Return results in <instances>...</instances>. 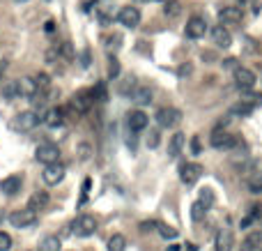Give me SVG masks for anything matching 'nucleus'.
<instances>
[{"instance_id":"nucleus-1","label":"nucleus","mask_w":262,"mask_h":251,"mask_svg":"<svg viewBox=\"0 0 262 251\" xmlns=\"http://www.w3.org/2000/svg\"><path fill=\"white\" fill-rule=\"evenodd\" d=\"M92 104H95L92 90H79L76 95L71 97L69 108H65V111L71 113V115H83V113H87L90 108H92Z\"/></svg>"},{"instance_id":"nucleus-2","label":"nucleus","mask_w":262,"mask_h":251,"mask_svg":"<svg viewBox=\"0 0 262 251\" xmlns=\"http://www.w3.org/2000/svg\"><path fill=\"white\" fill-rule=\"evenodd\" d=\"M154 118H157L159 127L173 129V127H177V125L182 122V111H180V108H173V106H164V108H159L157 111Z\"/></svg>"},{"instance_id":"nucleus-3","label":"nucleus","mask_w":262,"mask_h":251,"mask_svg":"<svg viewBox=\"0 0 262 251\" xmlns=\"http://www.w3.org/2000/svg\"><path fill=\"white\" fill-rule=\"evenodd\" d=\"M210 143H212V147H216V150H235V147L242 143V139L235 136V134H230V131H226V129L223 131L214 129Z\"/></svg>"},{"instance_id":"nucleus-4","label":"nucleus","mask_w":262,"mask_h":251,"mask_svg":"<svg viewBox=\"0 0 262 251\" xmlns=\"http://www.w3.org/2000/svg\"><path fill=\"white\" fill-rule=\"evenodd\" d=\"M42 122V118H39V113L35 111H23L18 113L16 118H14V122H12V127L16 131H33Z\"/></svg>"},{"instance_id":"nucleus-5","label":"nucleus","mask_w":262,"mask_h":251,"mask_svg":"<svg viewBox=\"0 0 262 251\" xmlns=\"http://www.w3.org/2000/svg\"><path fill=\"white\" fill-rule=\"evenodd\" d=\"M9 224L14 226V228H18V231H21V228H30V226L37 224V212L30 208L16 210V212L9 215Z\"/></svg>"},{"instance_id":"nucleus-6","label":"nucleus","mask_w":262,"mask_h":251,"mask_svg":"<svg viewBox=\"0 0 262 251\" xmlns=\"http://www.w3.org/2000/svg\"><path fill=\"white\" fill-rule=\"evenodd\" d=\"M71 231L76 233V237H90L95 235L97 231V219L92 215H81L74 224H71Z\"/></svg>"},{"instance_id":"nucleus-7","label":"nucleus","mask_w":262,"mask_h":251,"mask_svg":"<svg viewBox=\"0 0 262 251\" xmlns=\"http://www.w3.org/2000/svg\"><path fill=\"white\" fill-rule=\"evenodd\" d=\"M202 173H205V168H202L200 164H196V161H189V164L180 166V180H182L186 187L196 184V182L202 178Z\"/></svg>"},{"instance_id":"nucleus-8","label":"nucleus","mask_w":262,"mask_h":251,"mask_svg":"<svg viewBox=\"0 0 262 251\" xmlns=\"http://www.w3.org/2000/svg\"><path fill=\"white\" fill-rule=\"evenodd\" d=\"M35 159L39 161V164H44V166L55 164V161H60V147L53 145V143H44V145L37 147Z\"/></svg>"},{"instance_id":"nucleus-9","label":"nucleus","mask_w":262,"mask_h":251,"mask_svg":"<svg viewBox=\"0 0 262 251\" xmlns=\"http://www.w3.org/2000/svg\"><path fill=\"white\" fill-rule=\"evenodd\" d=\"M65 173H67V168L60 164V161H55V164H49L44 166V173H42V180L49 184V187H55L58 182H62V178H65Z\"/></svg>"},{"instance_id":"nucleus-10","label":"nucleus","mask_w":262,"mask_h":251,"mask_svg":"<svg viewBox=\"0 0 262 251\" xmlns=\"http://www.w3.org/2000/svg\"><path fill=\"white\" fill-rule=\"evenodd\" d=\"M117 21H120V26L124 28H138L140 26V12L138 7H131V5H127V7H122L120 12H117Z\"/></svg>"},{"instance_id":"nucleus-11","label":"nucleus","mask_w":262,"mask_h":251,"mask_svg":"<svg viewBox=\"0 0 262 251\" xmlns=\"http://www.w3.org/2000/svg\"><path fill=\"white\" fill-rule=\"evenodd\" d=\"M184 33H186L189 39H200V37H205V33H207V21L202 17H191L186 21Z\"/></svg>"},{"instance_id":"nucleus-12","label":"nucleus","mask_w":262,"mask_h":251,"mask_svg":"<svg viewBox=\"0 0 262 251\" xmlns=\"http://www.w3.org/2000/svg\"><path fill=\"white\" fill-rule=\"evenodd\" d=\"M255 81H258L255 72L246 70V67H242V65H237V67H235V83H237V88H242V90H253Z\"/></svg>"},{"instance_id":"nucleus-13","label":"nucleus","mask_w":262,"mask_h":251,"mask_svg":"<svg viewBox=\"0 0 262 251\" xmlns=\"http://www.w3.org/2000/svg\"><path fill=\"white\" fill-rule=\"evenodd\" d=\"M21 187H23V175H7L5 180L0 182V191L5 194V196H16L18 191H21Z\"/></svg>"},{"instance_id":"nucleus-14","label":"nucleus","mask_w":262,"mask_h":251,"mask_svg":"<svg viewBox=\"0 0 262 251\" xmlns=\"http://www.w3.org/2000/svg\"><path fill=\"white\" fill-rule=\"evenodd\" d=\"M242 18H244V12H242L239 7L218 9V21H221L223 26H237V23H242Z\"/></svg>"},{"instance_id":"nucleus-15","label":"nucleus","mask_w":262,"mask_h":251,"mask_svg":"<svg viewBox=\"0 0 262 251\" xmlns=\"http://www.w3.org/2000/svg\"><path fill=\"white\" fill-rule=\"evenodd\" d=\"M212 39H214V44L221 46V49H230V46H232V35H230V30H228L223 23H218V26L212 28Z\"/></svg>"},{"instance_id":"nucleus-16","label":"nucleus","mask_w":262,"mask_h":251,"mask_svg":"<svg viewBox=\"0 0 262 251\" xmlns=\"http://www.w3.org/2000/svg\"><path fill=\"white\" fill-rule=\"evenodd\" d=\"M214 247H216V251H232V247H235V233L230 228H221L216 233Z\"/></svg>"},{"instance_id":"nucleus-17","label":"nucleus","mask_w":262,"mask_h":251,"mask_svg":"<svg viewBox=\"0 0 262 251\" xmlns=\"http://www.w3.org/2000/svg\"><path fill=\"white\" fill-rule=\"evenodd\" d=\"M16 81H18V92H21V97L35 99V97L39 95V88H37L35 76H23V78H16Z\"/></svg>"},{"instance_id":"nucleus-18","label":"nucleus","mask_w":262,"mask_h":251,"mask_svg":"<svg viewBox=\"0 0 262 251\" xmlns=\"http://www.w3.org/2000/svg\"><path fill=\"white\" fill-rule=\"evenodd\" d=\"M127 125H129L131 131H143L149 125V118L143 111H131L127 115Z\"/></svg>"},{"instance_id":"nucleus-19","label":"nucleus","mask_w":262,"mask_h":251,"mask_svg":"<svg viewBox=\"0 0 262 251\" xmlns=\"http://www.w3.org/2000/svg\"><path fill=\"white\" fill-rule=\"evenodd\" d=\"M184 145H186V136H184L182 131H175L173 136H170V141H168V157L175 159L177 155H182Z\"/></svg>"},{"instance_id":"nucleus-20","label":"nucleus","mask_w":262,"mask_h":251,"mask_svg":"<svg viewBox=\"0 0 262 251\" xmlns=\"http://www.w3.org/2000/svg\"><path fill=\"white\" fill-rule=\"evenodd\" d=\"M129 97L136 106H147L149 102H152V90H149L147 86H136L133 90H131Z\"/></svg>"},{"instance_id":"nucleus-21","label":"nucleus","mask_w":262,"mask_h":251,"mask_svg":"<svg viewBox=\"0 0 262 251\" xmlns=\"http://www.w3.org/2000/svg\"><path fill=\"white\" fill-rule=\"evenodd\" d=\"M65 115H67V111L60 108V106H55V108H49V111H46L42 122L44 125H49V127H60L62 122H65Z\"/></svg>"},{"instance_id":"nucleus-22","label":"nucleus","mask_w":262,"mask_h":251,"mask_svg":"<svg viewBox=\"0 0 262 251\" xmlns=\"http://www.w3.org/2000/svg\"><path fill=\"white\" fill-rule=\"evenodd\" d=\"M0 95H2L5 102H14L16 97H21V92H18V81H5L0 86Z\"/></svg>"},{"instance_id":"nucleus-23","label":"nucleus","mask_w":262,"mask_h":251,"mask_svg":"<svg viewBox=\"0 0 262 251\" xmlns=\"http://www.w3.org/2000/svg\"><path fill=\"white\" fill-rule=\"evenodd\" d=\"M46 205H49V194H46V191H35V194L28 198V208L35 210V212L44 210Z\"/></svg>"},{"instance_id":"nucleus-24","label":"nucleus","mask_w":262,"mask_h":251,"mask_svg":"<svg viewBox=\"0 0 262 251\" xmlns=\"http://www.w3.org/2000/svg\"><path fill=\"white\" fill-rule=\"evenodd\" d=\"M253 111H255V106H251L248 102H244V99H242V102H237V104L230 108V113H228V115H230V118H246V115H251Z\"/></svg>"},{"instance_id":"nucleus-25","label":"nucleus","mask_w":262,"mask_h":251,"mask_svg":"<svg viewBox=\"0 0 262 251\" xmlns=\"http://www.w3.org/2000/svg\"><path fill=\"white\" fill-rule=\"evenodd\" d=\"M62 242L58 235H49V237H44L42 244H39V251H60Z\"/></svg>"},{"instance_id":"nucleus-26","label":"nucleus","mask_w":262,"mask_h":251,"mask_svg":"<svg viewBox=\"0 0 262 251\" xmlns=\"http://www.w3.org/2000/svg\"><path fill=\"white\" fill-rule=\"evenodd\" d=\"M108 251H127V237L120 233L111 235V240H108Z\"/></svg>"},{"instance_id":"nucleus-27","label":"nucleus","mask_w":262,"mask_h":251,"mask_svg":"<svg viewBox=\"0 0 262 251\" xmlns=\"http://www.w3.org/2000/svg\"><path fill=\"white\" fill-rule=\"evenodd\" d=\"M164 14H166L168 18H177L180 14H182V2H180V0H166Z\"/></svg>"},{"instance_id":"nucleus-28","label":"nucleus","mask_w":262,"mask_h":251,"mask_svg":"<svg viewBox=\"0 0 262 251\" xmlns=\"http://www.w3.org/2000/svg\"><path fill=\"white\" fill-rule=\"evenodd\" d=\"M248 191L255 194V196L262 194V171H255V173L248 178Z\"/></svg>"},{"instance_id":"nucleus-29","label":"nucleus","mask_w":262,"mask_h":251,"mask_svg":"<svg viewBox=\"0 0 262 251\" xmlns=\"http://www.w3.org/2000/svg\"><path fill=\"white\" fill-rule=\"evenodd\" d=\"M207 205H205V203H200V200H196V203H193L191 205V219L193 221H202V219H205V215H207Z\"/></svg>"},{"instance_id":"nucleus-30","label":"nucleus","mask_w":262,"mask_h":251,"mask_svg":"<svg viewBox=\"0 0 262 251\" xmlns=\"http://www.w3.org/2000/svg\"><path fill=\"white\" fill-rule=\"evenodd\" d=\"M58 51H60V55L65 58V60H74V58H76V51H74L71 42H62V44H58Z\"/></svg>"},{"instance_id":"nucleus-31","label":"nucleus","mask_w":262,"mask_h":251,"mask_svg":"<svg viewBox=\"0 0 262 251\" xmlns=\"http://www.w3.org/2000/svg\"><path fill=\"white\" fill-rule=\"evenodd\" d=\"M37 81V88H39V92H46V90H51V76L46 74V72H39L35 76Z\"/></svg>"},{"instance_id":"nucleus-32","label":"nucleus","mask_w":262,"mask_h":251,"mask_svg":"<svg viewBox=\"0 0 262 251\" xmlns=\"http://www.w3.org/2000/svg\"><path fill=\"white\" fill-rule=\"evenodd\" d=\"M92 97H95V102H101V104L108 99V90H106L104 83H97V86L92 88Z\"/></svg>"},{"instance_id":"nucleus-33","label":"nucleus","mask_w":262,"mask_h":251,"mask_svg":"<svg viewBox=\"0 0 262 251\" xmlns=\"http://www.w3.org/2000/svg\"><path fill=\"white\" fill-rule=\"evenodd\" d=\"M120 76V62H117V58H108V78L111 81H115V78Z\"/></svg>"},{"instance_id":"nucleus-34","label":"nucleus","mask_w":262,"mask_h":251,"mask_svg":"<svg viewBox=\"0 0 262 251\" xmlns=\"http://www.w3.org/2000/svg\"><path fill=\"white\" fill-rule=\"evenodd\" d=\"M159 233H161V237H166V240H175V237H177V231H175L173 226L159 224Z\"/></svg>"},{"instance_id":"nucleus-35","label":"nucleus","mask_w":262,"mask_h":251,"mask_svg":"<svg viewBox=\"0 0 262 251\" xmlns=\"http://www.w3.org/2000/svg\"><path fill=\"white\" fill-rule=\"evenodd\" d=\"M260 244H262V233H251L244 240V244H242V247H260Z\"/></svg>"},{"instance_id":"nucleus-36","label":"nucleus","mask_w":262,"mask_h":251,"mask_svg":"<svg viewBox=\"0 0 262 251\" xmlns=\"http://www.w3.org/2000/svg\"><path fill=\"white\" fill-rule=\"evenodd\" d=\"M12 237H9V233H5V231H0V251H12Z\"/></svg>"},{"instance_id":"nucleus-37","label":"nucleus","mask_w":262,"mask_h":251,"mask_svg":"<svg viewBox=\"0 0 262 251\" xmlns=\"http://www.w3.org/2000/svg\"><path fill=\"white\" fill-rule=\"evenodd\" d=\"M200 203H205V205H207V208H212V205H214V191L212 189H202L200 191Z\"/></svg>"},{"instance_id":"nucleus-38","label":"nucleus","mask_w":262,"mask_h":251,"mask_svg":"<svg viewBox=\"0 0 262 251\" xmlns=\"http://www.w3.org/2000/svg\"><path fill=\"white\" fill-rule=\"evenodd\" d=\"M60 58V51H58V46H53V49H49L46 51V62L49 65H55V60Z\"/></svg>"},{"instance_id":"nucleus-39","label":"nucleus","mask_w":262,"mask_h":251,"mask_svg":"<svg viewBox=\"0 0 262 251\" xmlns=\"http://www.w3.org/2000/svg\"><path fill=\"white\" fill-rule=\"evenodd\" d=\"M244 102H248L251 106H260L262 104V95H258V92H251V95H246Z\"/></svg>"},{"instance_id":"nucleus-40","label":"nucleus","mask_w":262,"mask_h":251,"mask_svg":"<svg viewBox=\"0 0 262 251\" xmlns=\"http://www.w3.org/2000/svg\"><path fill=\"white\" fill-rule=\"evenodd\" d=\"M133 88H136V83H133V78H129L127 83L120 86V92H122V95H131V90H133Z\"/></svg>"},{"instance_id":"nucleus-41","label":"nucleus","mask_w":262,"mask_h":251,"mask_svg":"<svg viewBox=\"0 0 262 251\" xmlns=\"http://www.w3.org/2000/svg\"><path fill=\"white\" fill-rule=\"evenodd\" d=\"M159 145V131H149V136H147V147H154Z\"/></svg>"},{"instance_id":"nucleus-42","label":"nucleus","mask_w":262,"mask_h":251,"mask_svg":"<svg viewBox=\"0 0 262 251\" xmlns=\"http://www.w3.org/2000/svg\"><path fill=\"white\" fill-rule=\"evenodd\" d=\"M154 228H159V221H143V224H140V231H143V233H149V231H154Z\"/></svg>"},{"instance_id":"nucleus-43","label":"nucleus","mask_w":262,"mask_h":251,"mask_svg":"<svg viewBox=\"0 0 262 251\" xmlns=\"http://www.w3.org/2000/svg\"><path fill=\"white\" fill-rule=\"evenodd\" d=\"M191 150H193V155H200V139L198 136L191 139Z\"/></svg>"},{"instance_id":"nucleus-44","label":"nucleus","mask_w":262,"mask_h":251,"mask_svg":"<svg viewBox=\"0 0 262 251\" xmlns=\"http://www.w3.org/2000/svg\"><path fill=\"white\" fill-rule=\"evenodd\" d=\"M90 184H92V182H90V178H87V180L83 182V196H81V203L87 198V194H90Z\"/></svg>"},{"instance_id":"nucleus-45","label":"nucleus","mask_w":262,"mask_h":251,"mask_svg":"<svg viewBox=\"0 0 262 251\" xmlns=\"http://www.w3.org/2000/svg\"><path fill=\"white\" fill-rule=\"evenodd\" d=\"M79 155H81V161H85L87 157H90V147H87V145H81V147H79Z\"/></svg>"},{"instance_id":"nucleus-46","label":"nucleus","mask_w":262,"mask_h":251,"mask_svg":"<svg viewBox=\"0 0 262 251\" xmlns=\"http://www.w3.org/2000/svg\"><path fill=\"white\" fill-rule=\"evenodd\" d=\"M81 65H83V67H87V65H90V51H87V49L81 53Z\"/></svg>"},{"instance_id":"nucleus-47","label":"nucleus","mask_w":262,"mask_h":251,"mask_svg":"<svg viewBox=\"0 0 262 251\" xmlns=\"http://www.w3.org/2000/svg\"><path fill=\"white\" fill-rule=\"evenodd\" d=\"M221 65H223V67H232V70H235V67H237V60H235V58H226V60L221 62Z\"/></svg>"},{"instance_id":"nucleus-48","label":"nucleus","mask_w":262,"mask_h":251,"mask_svg":"<svg viewBox=\"0 0 262 251\" xmlns=\"http://www.w3.org/2000/svg\"><path fill=\"white\" fill-rule=\"evenodd\" d=\"M186 74H191V65H182L180 67V76H186Z\"/></svg>"},{"instance_id":"nucleus-49","label":"nucleus","mask_w":262,"mask_h":251,"mask_svg":"<svg viewBox=\"0 0 262 251\" xmlns=\"http://www.w3.org/2000/svg\"><path fill=\"white\" fill-rule=\"evenodd\" d=\"M92 7H97L95 0H90V2H85V5H83V9H85V12H92Z\"/></svg>"},{"instance_id":"nucleus-50","label":"nucleus","mask_w":262,"mask_h":251,"mask_svg":"<svg viewBox=\"0 0 262 251\" xmlns=\"http://www.w3.org/2000/svg\"><path fill=\"white\" fill-rule=\"evenodd\" d=\"M202 60H216V55L214 53H202Z\"/></svg>"},{"instance_id":"nucleus-51","label":"nucleus","mask_w":262,"mask_h":251,"mask_svg":"<svg viewBox=\"0 0 262 251\" xmlns=\"http://www.w3.org/2000/svg\"><path fill=\"white\" fill-rule=\"evenodd\" d=\"M55 30V23L53 21H46V33H53Z\"/></svg>"},{"instance_id":"nucleus-52","label":"nucleus","mask_w":262,"mask_h":251,"mask_svg":"<svg viewBox=\"0 0 262 251\" xmlns=\"http://www.w3.org/2000/svg\"><path fill=\"white\" fill-rule=\"evenodd\" d=\"M5 70H7V62L2 60V62H0V78H2V72H5Z\"/></svg>"},{"instance_id":"nucleus-53","label":"nucleus","mask_w":262,"mask_h":251,"mask_svg":"<svg viewBox=\"0 0 262 251\" xmlns=\"http://www.w3.org/2000/svg\"><path fill=\"white\" fill-rule=\"evenodd\" d=\"M168 251H180V247H177V244H173V247H170Z\"/></svg>"},{"instance_id":"nucleus-54","label":"nucleus","mask_w":262,"mask_h":251,"mask_svg":"<svg viewBox=\"0 0 262 251\" xmlns=\"http://www.w3.org/2000/svg\"><path fill=\"white\" fill-rule=\"evenodd\" d=\"M136 2H147V0H136Z\"/></svg>"},{"instance_id":"nucleus-55","label":"nucleus","mask_w":262,"mask_h":251,"mask_svg":"<svg viewBox=\"0 0 262 251\" xmlns=\"http://www.w3.org/2000/svg\"><path fill=\"white\" fill-rule=\"evenodd\" d=\"M16 2H28V0H16Z\"/></svg>"},{"instance_id":"nucleus-56","label":"nucleus","mask_w":262,"mask_h":251,"mask_svg":"<svg viewBox=\"0 0 262 251\" xmlns=\"http://www.w3.org/2000/svg\"><path fill=\"white\" fill-rule=\"evenodd\" d=\"M157 2H166V0H157Z\"/></svg>"}]
</instances>
